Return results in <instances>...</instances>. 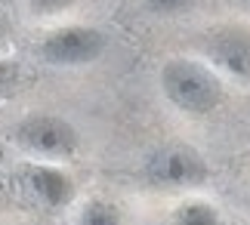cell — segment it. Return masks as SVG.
Wrapping results in <instances>:
<instances>
[{
    "mask_svg": "<svg viewBox=\"0 0 250 225\" xmlns=\"http://www.w3.org/2000/svg\"><path fill=\"white\" fill-rule=\"evenodd\" d=\"M161 90L173 108L204 117L213 114L226 99V83L207 62L173 56L161 65Z\"/></svg>",
    "mask_w": 250,
    "mask_h": 225,
    "instance_id": "obj_1",
    "label": "cell"
},
{
    "mask_svg": "<svg viewBox=\"0 0 250 225\" xmlns=\"http://www.w3.org/2000/svg\"><path fill=\"white\" fill-rule=\"evenodd\" d=\"M13 145L31 161L41 164H62L71 161L81 148V136L71 121L53 111H31L13 126L9 133Z\"/></svg>",
    "mask_w": 250,
    "mask_h": 225,
    "instance_id": "obj_2",
    "label": "cell"
},
{
    "mask_svg": "<svg viewBox=\"0 0 250 225\" xmlns=\"http://www.w3.org/2000/svg\"><path fill=\"white\" fill-rule=\"evenodd\" d=\"M207 179L210 167L204 154L182 142L161 145L146 161V182L155 188H201Z\"/></svg>",
    "mask_w": 250,
    "mask_h": 225,
    "instance_id": "obj_3",
    "label": "cell"
},
{
    "mask_svg": "<svg viewBox=\"0 0 250 225\" xmlns=\"http://www.w3.org/2000/svg\"><path fill=\"white\" fill-rule=\"evenodd\" d=\"M105 46H108V34L93 25H62L50 31L37 46V56L53 68H81L96 62Z\"/></svg>",
    "mask_w": 250,
    "mask_h": 225,
    "instance_id": "obj_4",
    "label": "cell"
},
{
    "mask_svg": "<svg viewBox=\"0 0 250 225\" xmlns=\"http://www.w3.org/2000/svg\"><path fill=\"white\" fill-rule=\"evenodd\" d=\"M22 182H25V191L31 194L43 210H62V207H68L71 198H74V179L59 164L31 161L25 176H22Z\"/></svg>",
    "mask_w": 250,
    "mask_h": 225,
    "instance_id": "obj_5",
    "label": "cell"
},
{
    "mask_svg": "<svg viewBox=\"0 0 250 225\" xmlns=\"http://www.w3.org/2000/svg\"><path fill=\"white\" fill-rule=\"evenodd\" d=\"M210 68L229 74L241 83H250V34L247 31H223L207 46Z\"/></svg>",
    "mask_w": 250,
    "mask_h": 225,
    "instance_id": "obj_6",
    "label": "cell"
},
{
    "mask_svg": "<svg viewBox=\"0 0 250 225\" xmlns=\"http://www.w3.org/2000/svg\"><path fill=\"white\" fill-rule=\"evenodd\" d=\"M173 225H223V216L210 201L188 198L173 210Z\"/></svg>",
    "mask_w": 250,
    "mask_h": 225,
    "instance_id": "obj_7",
    "label": "cell"
},
{
    "mask_svg": "<svg viewBox=\"0 0 250 225\" xmlns=\"http://www.w3.org/2000/svg\"><path fill=\"white\" fill-rule=\"evenodd\" d=\"M78 225H124V216L111 201L90 198L78 213Z\"/></svg>",
    "mask_w": 250,
    "mask_h": 225,
    "instance_id": "obj_8",
    "label": "cell"
},
{
    "mask_svg": "<svg viewBox=\"0 0 250 225\" xmlns=\"http://www.w3.org/2000/svg\"><path fill=\"white\" fill-rule=\"evenodd\" d=\"M142 6L155 16H176L191 6V0H142Z\"/></svg>",
    "mask_w": 250,
    "mask_h": 225,
    "instance_id": "obj_9",
    "label": "cell"
},
{
    "mask_svg": "<svg viewBox=\"0 0 250 225\" xmlns=\"http://www.w3.org/2000/svg\"><path fill=\"white\" fill-rule=\"evenodd\" d=\"M78 0H28V9L34 16H56V13H65L68 6H74Z\"/></svg>",
    "mask_w": 250,
    "mask_h": 225,
    "instance_id": "obj_10",
    "label": "cell"
},
{
    "mask_svg": "<svg viewBox=\"0 0 250 225\" xmlns=\"http://www.w3.org/2000/svg\"><path fill=\"white\" fill-rule=\"evenodd\" d=\"M16 81H19V62L0 59V90H13Z\"/></svg>",
    "mask_w": 250,
    "mask_h": 225,
    "instance_id": "obj_11",
    "label": "cell"
},
{
    "mask_svg": "<svg viewBox=\"0 0 250 225\" xmlns=\"http://www.w3.org/2000/svg\"><path fill=\"white\" fill-rule=\"evenodd\" d=\"M9 34H13V25H9V19L0 13V50L9 43Z\"/></svg>",
    "mask_w": 250,
    "mask_h": 225,
    "instance_id": "obj_12",
    "label": "cell"
}]
</instances>
